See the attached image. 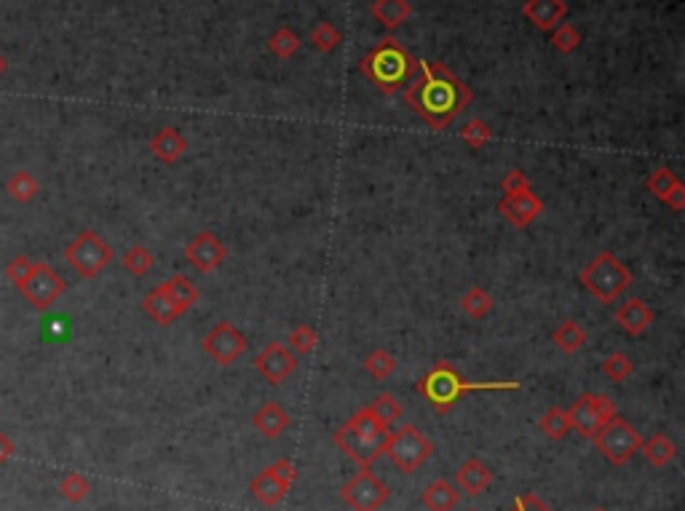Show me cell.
Instances as JSON below:
<instances>
[{
    "label": "cell",
    "mask_w": 685,
    "mask_h": 511,
    "mask_svg": "<svg viewBox=\"0 0 685 511\" xmlns=\"http://www.w3.org/2000/svg\"><path fill=\"white\" fill-rule=\"evenodd\" d=\"M317 343H319V335L311 324H297L286 338V349L295 356H308L317 349Z\"/></svg>",
    "instance_id": "obj_36"
},
{
    "label": "cell",
    "mask_w": 685,
    "mask_h": 511,
    "mask_svg": "<svg viewBox=\"0 0 685 511\" xmlns=\"http://www.w3.org/2000/svg\"><path fill=\"white\" fill-rule=\"evenodd\" d=\"M297 48H300V38H297L292 30L282 27L279 33H274V38H271V51H274L276 57L289 59V57H295V51H297Z\"/></svg>",
    "instance_id": "obj_39"
},
{
    "label": "cell",
    "mask_w": 685,
    "mask_h": 511,
    "mask_svg": "<svg viewBox=\"0 0 685 511\" xmlns=\"http://www.w3.org/2000/svg\"><path fill=\"white\" fill-rule=\"evenodd\" d=\"M33 260L30 257H25V255H19V257H14L11 263H8V268H5V278L19 289L22 284H25V278L30 276V271H33Z\"/></svg>",
    "instance_id": "obj_40"
},
{
    "label": "cell",
    "mask_w": 685,
    "mask_h": 511,
    "mask_svg": "<svg viewBox=\"0 0 685 511\" xmlns=\"http://www.w3.org/2000/svg\"><path fill=\"white\" fill-rule=\"evenodd\" d=\"M121 263L129 274L137 276V278H142V276H148L150 271H153V266H156V255H153L148 246L134 244V246H129V249L123 252Z\"/></svg>",
    "instance_id": "obj_30"
},
{
    "label": "cell",
    "mask_w": 685,
    "mask_h": 511,
    "mask_svg": "<svg viewBox=\"0 0 685 511\" xmlns=\"http://www.w3.org/2000/svg\"><path fill=\"white\" fill-rule=\"evenodd\" d=\"M461 140L469 151H483L484 145L493 140V129L490 123L483 119H472L463 129H461Z\"/></svg>",
    "instance_id": "obj_37"
},
{
    "label": "cell",
    "mask_w": 685,
    "mask_h": 511,
    "mask_svg": "<svg viewBox=\"0 0 685 511\" xmlns=\"http://www.w3.org/2000/svg\"><path fill=\"white\" fill-rule=\"evenodd\" d=\"M570 421V432H578L584 439H595V433L603 429L610 418L618 415V407L605 393H581L573 407L565 410Z\"/></svg>",
    "instance_id": "obj_9"
},
{
    "label": "cell",
    "mask_w": 685,
    "mask_h": 511,
    "mask_svg": "<svg viewBox=\"0 0 685 511\" xmlns=\"http://www.w3.org/2000/svg\"><path fill=\"white\" fill-rule=\"evenodd\" d=\"M404 102L431 129L442 131L469 108L472 91L440 62H418V78L404 89Z\"/></svg>",
    "instance_id": "obj_1"
},
{
    "label": "cell",
    "mask_w": 685,
    "mask_h": 511,
    "mask_svg": "<svg viewBox=\"0 0 685 511\" xmlns=\"http://www.w3.org/2000/svg\"><path fill=\"white\" fill-rule=\"evenodd\" d=\"M88 493H91V482L81 472H67L59 482V495L67 504H83L88 498Z\"/></svg>",
    "instance_id": "obj_32"
},
{
    "label": "cell",
    "mask_w": 685,
    "mask_h": 511,
    "mask_svg": "<svg viewBox=\"0 0 685 511\" xmlns=\"http://www.w3.org/2000/svg\"><path fill=\"white\" fill-rule=\"evenodd\" d=\"M362 73L383 94H397L418 73V62L394 38L380 40L362 59Z\"/></svg>",
    "instance_id": "obj_4"
},
{
    "label": "cell",
    "mask_w": 685,
    "mask_h": 511,
    "mask_svg": "<svg viewBox=\"0 0 685 511\" xmlns=\"http://www.w3.org/2000/svg\"><path fill=\"white\" fill-rule=\"evenodd\" d=\"M19 292L25 295V300L36 308V311H48L65 292H67V281L59 276V271L48 263H36L30 276L25 278V284L19 287Z\"/></svg>",
    "instance_id": "obj_11"
},
{
    "label": "cell",
    "mask_w": 685,
    "mask_h": 511,
    "mask_svg": "<svg viewBox=\"0 0 685 511\" xmlns=\"http://www.w3.org/2000/svg\"><path fill=\"white\" fill-rule=\"evenodd\" d=\"M567 14L565 0H527L524 3V16L538 27V30H555L557 22H563Z\"/></svg>",
    "instance_id": "obj_22"
},
{
    "label": "cell",
    "mask_w": 685,
    "mask_h": 511,
    "mask_svg": "<svg viewBox=\"0 0 685 511\" xmlns=\"http://www.w3.org/2000/svg\"><path fill=\"white\" fill-rule=\"evenodd\" d=\"M389 495H391L389 485L380 476H375L369 469H362L340 490L343 504L351 511H380L386 506Z\"/></svg>",
    "instance_id": "obj_12"
},
{
    "label": "cell",
    "mask_w": 685,
    "mask_h": 511,
    "mask_svg": "<svg viewBox=\"0 0 685 511\" xmlns=\"http://www.w3.org/2000/svg\"><path fill=\"white\" fill-rule=\"evenodd\" d=\"M5 191H8V196L14 198V201L30 203L33 198L38 196L41 185H38V180H36L27 169H19V172H14L11 180L5 182Z\"/></svg>",
    "instance_id": "obj_31"
},
{
    "label": "cell",
    "mask_w": 685,
    "mask_h": 511,
    "mask_svg": "<svg viewBox=\"0 0 685 511\" xmlns=\"http://www.w3.org/2000/svg\"><path fill=\"white\" fill-rule=\"evenodd\" d=\"M142 311L150 316L153 321H159V324H174L177 318H182L185 311L163 292L161 287H156V289H150L148 295H145V300H142Z\"/></svg>",
    "instance_id": "obj_23"
},
{
    "label": "cell",
    "mask_w": 685,
    "mask_h": 511,
    "mask_svg": "<svg viewBox=\"0 0 685 511\" xmlns=\"http://www.w3.org/2000/svg\"><path fill=\"white\" fill-rule=\"evenodd\" d=\"M185 260L199 271V274H214L225 260H228V246L223 244V238L212 231L196 234L193 241L185 246Z\"/></svg>",
    "instance_id": "obj_14"
},
{
    "label": "cell",
    "mask_w": 685,
    "mask_h": 511,
    "mask_svg": "<svg viewBox=\"0 0 685 511\" xmlns=\"http://www.w3.org/2000/svg\"><path fill=\"white\" fill-rule=\"evenodd\" d=\"M527 188H533V185H530V177L524 174L523 169H509L506 177L501 180L503 193H520V191H527Z\"/></svg>",
    "instance_id": "obj_43"
},
{
    "label": "cell",
    "mask_w": 685,
    "mask_h": 511,
    "mask_svg": "<svg viewBox=\"0 0 685 511\" xmlns=\"http://www.w3.org/2000/svg\"><path fill=\"white\" fill-rule=\"evenodd\" d=\"M383 453L391 458V464L402 474H415L434 455V442L415 423H402L400 429L389 432Z\"/></svg>",
    "instance_id": "obj_6"
},
{
    "label": "cell",
    "mask_w": 685,
    "mask_h": 511,
    "mask_svg": "<svg viewBox=\"0 0 685 511\" xmlns=\"http://www.w3.org/2000/svg\"><path fill=\"white\" fill-rule=\"evenodd\" d=\"M466 511H480V509H466Z\"/></svg>",
    "instance_id": "obj_47"
},
{
    "label": "cell",
    "mask_w": 685,
    "mask_h": 511,
    "mask_svg": "<svg viewBox=\"0 0 685 511\" xmlns=\"http://www.w3.org/2000/svg\"><path fill=\"white\" fill-rule=\"evenodd\" d=\"M552 340H555V346L563 351V354H578L584 346H586V340H589V335H586V329L578 324V321H573V318H565L563 324L555 329V335H552Z\"/></svg>",
    "instance_id": "obj_26"
},
{
    "label": "cell",
    "mask_w": 685,
    "mask_h": 511,
    "mask_svg": "<svg viewBox=\"0 0 685 511\" xmlns=\"http://www.w3.org/2000/svg\"><path fill=\"white\" fill-rule=\"evenodd\" d=\"M65 260L81 278H97L113 263V246L97 231H83L65 246Z\"/></svg>",
    "instance_id": "obj_7"
},
{
    "label": "cell",
    "mask_w": 685,
    "mask_h": 511,
    "mask_svg": "<svg viewBox=\"0 0 685 511\" xmlns=\"http://www.w3.org/2000/svg\"><path fill=\"white\" fill-rule=\"evenodd\" d=\"M420 501L429 511H455L461 504V490L447 479H437L423 490Z\"/></svg>",
    "instance_id": "obj_24"
},
{
    "label": "cell",
    "mask_w": 685,
    "mask_h": 511,
    "mask_svg": "<svg viewBox=\"0 0 685 511\" xmlns=\"http://www.w3.org/2000/svg\"><path fill=\"white\" fill-rule=\"evenodd\" d=\"M603 372L610 378V381H613V383H624V381H629V378H632V372H635V361H632L627 354H621V351H613L610 356H605Z\"/></svg>",
    "instance_id": "obj_38"
},
{
    "label": "cell",
    "mask_w": 685,
    "mask_h": 511,
    "mask_svg": "<svg viewBox=\"0 0 685 511\" xmlns=\"http://www.w3.org/2000/svg\"><path fill=\"white\" fill-rule=\"evenodd\" d=\"M389 432L383 423H378L372 418V412L362 407L359 412H354L337 432L332 433V442L337 450H343L351 461H357L362 469H369L386 450V439Z\"/></svg>",
    "instance_id": "obj_3"
},
{
    "label": "cell",
    "mask_w": 685,
    "mask_h": 511,
    "mask_svg": "<svg viewBox=\"0 0 685 511\" xmlns=\"http://www.w3.org/2000/svg\"><path fill=\"white\" fill-rule=\"evenodd\" d=\"M252 426L257 429V433H263L265 439H279V436L292 426V418H289V412L284 410L282 404L265 402V404L252 415Z\"/></svg>",
    "instance_id": "obj_20"
},
{
    "label": "cell",
    "mask_w": 685,
    "mask_h": 511,
    "mask_svg": "<svg viewBox=\"0 0 685 511\" xmlns=\"http://www.w3.org/2000/svg\"><path fill=\"white\" fill-rule=\"evenodd\" d=\"M645 185H648V191L653 196L659 198L661 203H667L672 212H683L685 209V185L678 180V174L672 169H667V166L653 169Z\"/></svg>",
    "instance_id": "obj_17"
},
{
    "label": "cell",
    "mask_w": 685,
    "mask_h": 511,
    "mask_svg": "<svg viewBox=\"0 0 685 511\" xmlns=\"http://www.w3.org/2000/svg\"><path fill=\"white\" fill-rule=\"evenodd\" d=\"M490 485H493V472L480 458H466L455 472V487L461 490V495L477 498Z\"/></svg>",
    "instance_id": "obj_18"
},
{
    "label": "cell",
    "mask_w": 685,
    "mask_h": 511,
    "mask_svg": "<svg viewBox=\"0 0 685 511\" xmlns=\"http://www.w3.org/2000/svg\"><path fill=\"white\" fill-rule=\"evenodd\" d=\"M14 453H16L14 439H11L5 432H0V466H5V464L14 458Z\"/></svg>",
    "instance_id": "obj_45"
},
{
    "label": "cell",
    "mask_w": 685,
    "mask_h": 511,
    "mask_svg": "<svg viewBox=\"0 0 685 511\" xmlns=\"http://www.w3.org/2000/svg\"><path fill=\"white\" fill-rule=\"evenodd\" d=\"M150 151H153V156L159 158L161 163L171 166V163H177L180 158L188 153V140L180 134V129L163 126V129H159V131L153 134Z\"/></svg>",
    "instance_id": "obj_21"
},
{
    "label": "cell",
    "mask_w": 685,
    "mask_h": 511,
    "mask_svg": "<svg viewBox=\"0 0 685 511\" xmlns=\"http://www.w3.org/2000/svg\"><path fill=\"white\" fill-rule=\"evenodd\" d=\"M3 73H5V59L0 57V76H3Z\"/></svg>",
    "instance_id": "obj_46"
},
{
    "label": "cell",
    "mask_w": 685,
    "mask_h": 511,
    "mask_svg": "<svg viewBox=\"0 0 685 511\" xmlns=\"http://www.w3.org/2000/svg\"><path fill=\"white\" fill-rule=\"evenodd\" d=\"M498 212L506 217L509 225H514L517 231H524L538 214H544V201L535 196L533 188L520 191V193H503L498 201Z\"/></svg>",
    "instance_id": "obj_16"
},
{
    "label": "cell",
    "mask_w": 685,
    "mask_h": 511,
    "mask_svg": "<svg viewBox=\"0 0 685 511\" xmlns=\"http://www.w3.org/2000/svg\"><path fill=\"white\" fill-rule=\"evenodd\" d=\"M520 383L517 381H484V383H474L466 381L452 364L440 361L434 370H429L420 381H418V393L437 410V412H447L452 404H458L463 396L480 391H517Z\"/></svg>",
    "instance_id": "obj_2"
},
{
    "label": "cell",
    "mask_w": 685,
    "mask_h": 511,
    "mask_svg": "<svg viewBox=\"0 0 685 511\" xmlns=\"http://www.w3.org/2000/svg\"><path fill=\"white\" fill-rule=\"evenodd\" d=\"M311 40H314V46L319 48V51H324V54H329L337 43H340V33L329 25V22H322L317 30H314V36H311Z\"/></svg>",
    "instance_id": "obj_41"
},
{
    "label": "cell",
    "mask_w": 685,
    "mask_h": 511,
    "mask_svg": "<svg viewBox=\"0 0 685 511\" xmlns=\"http://www.w3.org/2000/svg\"><path fill=\"white\" fill-rule=\"evenodd\" d=\"M461 308L463 314L472 318H487L493 311V295L483 287H472L463 297H461Z\"/></svg>",
    "instance_id": "obj_34"
},
{
    "label": "cell",
    "mask_w": 685,
    "mask_h": 511,
    "mask_svg": "<svg viewBox=\"0 0 685 511\" xmlns=\"http://www.w3.org/2000/svg\"><path fill=\"white\" fill-rule=\"evenodd\" d=\"M595 447L605 455L607 464L613 466H627L643 447V436L638 429L624 421L621 415L610 418L600 432L595 433Z\"/></svg>",
    "instance_id": "obj_8"
},
{
    "label": "cell",
    "mask_w": 685,
    "mask_h": 511,
    "mask_svg": "<svg viewBox=\"0 0 685 511\" xmlns=\"http://www.w3.org/2000/svg\"><path fill=\"white\" fill-rule=\"evenodd\" d=\"M635 276L632 271L613 255V252H600L584 271H581V284L584 289L597 297L600 303L610 306L616 303L629 287H632Z\"/></svg>",
    "instance_id": "obj_5"
},
{
    "label": "cell",
    "mask_w": 685,
    "mask_h": 511,
    "mask_svg": "<svg viewBox=\"0 0 685 511\" xmlns=\"http://www.w3.org/2000/svg\"><path fill=\"white\" fill-rule=\"evenodd\" d=\"M412 14L407 0H375L372 5V16L386 27V30H397L400 25L407 22V16Z\"/></svg>",
    "instance_id": "obj_27"
},
{
    "label": "cell",
    "mask_w": 685,
    "mask_h": 511,
    "mask_svg": "<svg viewBox=\"0 0 685 511\" xmlns=\"http://www.w3.org/2000/svg\"><path fill=\"white\" fill-rule=\"evenodd\" d=\"M202 346L203 351H206V356H209L214 364H220V367L236 364V361L246 354V349H249L246 335H244L242 329H236L231 321L214 324V327L203 335Z\"/></svg>",
    "instance_id": "obj_13"
},
{
    "label": "cell",
    "mask_w": 685,
    "mask_h": 511,
    "mask_svg": "<svg viewBox=\"0 0 685 511\" xmlns=\"http://www.w3.org/2000/svg\"><path fill=\"white\" fill-rule=\"evenodd\" d=\"M367 410H369L372 418H375L378 423H383L386 429H391V426L402 418L404 412L402 402H400L394 393H378V396L372 399V404H367Z\"/></svg>",
    "instance_id": "obj_29"
},
{
    "label": "cell",
    "mask_w": 685,
    "mask_h": 511,
    "mask_svg": "<svg viewBox=\"0 0 685 511\" xmlns=\"http://www.w3.org/2000/svg\"><path fill=\"white\" fill-rule=\"evenodd\" d=\"M364 370H367L375 381H386V378H391V375L400 370V361H397V356L391 354V351L375 349L372 354L364 359Z\"/></svg>",
    "instance_id": "obj_33"
},
{
    "label": "cell",
    "mask_w": 685,
    "mask_h": 511,
    "mask_svg": "<svg viewBox=\"0 0 685 511\" xmlns=\"http://www.w3.org/2000/svg\"><path fill=\"white\" fill-rule=\"evenodd\" d=\"M512 511H552L535 493H524V495H517L514 498V506Z\"/></svg>",
    "instance_id": "obj_44"
},
{
    "label": "cell",
    "mask_w": 685,
    "mask_h": 511,
    "mask_svg": "<svg viewBox=\"0 0 685 511\" xmlns=\"http://www.w3.org/2000/svg\"><path fill=\"white\" fill-rule=\"evenodd\" d=\"M254 370L271 383V386H282L284 381L297 370V356L292 354L284 343H268L257 359H254Z\"/></svg>",
    "instance_id": "obj_15"
},
{
    "label": "cell",
    "mask_w": 685,
    "mask_h": 511,
    "mask_svg": "<svg viewBox=\"0 0 685 511\" xmlns=\"http://www.w3.org/2000/svg\"><path fill=\"white\" fill-rule=\"evenodd\" d=\"M643 455L653 469H664L678 458V444L667 433H653L648 442H643Z\"/></svg>",
    "instance_id": "obj_25"
},
{
    "label": "cell",
    "mask_w": 685,
    "mask_h": 511,
    "mask_svg": "<svg viewBox=\"0 0 685 511\" xmlns=\"http://www.w3.org/2000/svg\"><path fill=\"white\" fill-rule=\"evenodd\" d=\"M595 511H607V509H595Z\"/></svg>",
    "instance_id": "obj_48"
},
{
    "label": "cell",
    "mask_w": 685,
    "mask_h": 511,
    "mask_svg": "<svg viewBox=\"0 0 685 511\" xmlns=\"http://www.w3.org/2000/svg\"><path fill=\"white\" fill-rule=\"evenodd\" d=\"M295 479H297V466H295V461L282 458V461L271 464L268 469H263V472L249 482V493H252V498H254L257 504H263L265 509H274V506H279L284 498L289 495Z\"/></svg>",
    "instance_id": "obj_10"
},
{
    "label": "cell",
    "mask_w": 685,
    "mask_h": 511,
    "mask_svg": "<svg viewBox=\"0 0 685 511\" xmlns=\"http://www.w3.org/2000/svg\"><path fill=\"white\" fill-rule=\"evenodd\" d=\"M161 289L188 314L196 303H199V289H196V284L191 281V278H185V276H171V278H166L161 284Z\"/></svg>",
    "instance_id": "obj_28"
},
{
    "label": "cell",
    "mask_w": 685,
    "mask_h": 511,
    "mask_svg": "<svg viewBox=\"0 0 685 511\" xmlns=\"http://www.w3.org/2000/svg\"><path fill=\"white\" fill-rule=\"evenodd\" d=\"M538 426H541V432L546 433L552 442H563L565 436L570 433V421H567V412H565L563 407H549L541 415Z\"/></svg>",
    "instance_id": "obj_35"
},
{
    "label": "cell",
    "mask_w": 685,
    "mask_h": 511,
    "mask_svg": "<svg viewBox=\"0 0 685 511\" xmlns=\"http://www.w3.org/2000/svg\"><path fill=\"white\" fill-rule=\"evenodd\" d=\"M552 43H555V48H557V51L570 54L573 48H578L581 36H578V30H576V27H570V25H560V27H557V33L552 36Z\"/></svg>",
    "instance_id": "obj_42"
},
{
    "label": "cell",
    "mask_w": 685,
    "mask_h": 511,
    "mask_svg": "<svg viewBox=\"0 0 685 511\" xmlns=\"http://www.w3.org/2000/svg\"><path fill=\"white\" fill-rule=\"evenodd\" d=\"M616 324L627 332V335H632V338H638V335H643L645 329H650V324L656 321V314H653V308L643 303L640 297H632V300H627V303H621V308H616Z\"/></svg>",
    "instance_id": "obj_19"
}]
</instances>
